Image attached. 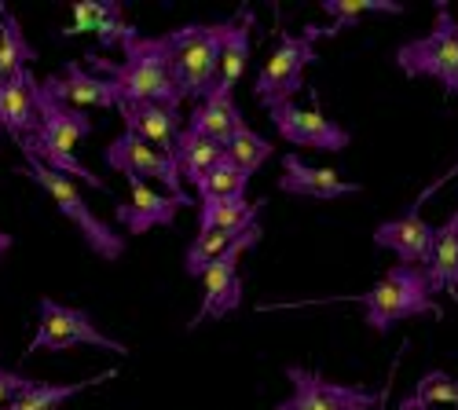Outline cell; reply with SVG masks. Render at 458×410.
Masks as SVG:
<instances>
[{
	"label": "cell",
	"mask_w": 458,
	"mask_h": 410,
	"mask_svg": "<svg viewBox=\"0 0 458 410\" xmlns=\"http://www.w3.org/2000/svg\"><path fill=\"white\" fill-rule=\"evenodd\" d=\"M118 378V370H99L96 378H85V381H73V385H45V381H30L15 403L8 410H59L63 403H70L73 396H81L89 389H99L103 381H114Z\"/></svg>",
	"instance_id": "7402d4cb"
},
{
	"label": "cell",
	"mask_w": 458,
	"mask_h": 410,
	"mask_svg": "<svg viewBox=\"0 0 458 410\" xmlns=\"http://www.w3.org/2000/svg\"><path fill=\"white\" fill-rule=\"evenodd\" d=\"M118 114H122V125L125 132L147 139L150 146H158L162 155L176 158V146H180V136H183V118L180 110H169V106H158V103H118Z\"/></svg>",
	"instance_id": "9a60e30c"
},
{
	"label": "cell",
	"mask_w": 458,
	"mask_h": 410,
	"mask_svg": "<svg viewBox=\"0 0 458 410\" xmlns=\"http://www.w3.org/2000/svg\"><path fill=\"white\" fill-rule=\"evenodd\" d=\"M52 96H59L63 103H70V106H78V110H85V106H99V110H118V85L114 81H106V78H99V73H89L85 66H78V63H66V70L63 73H52V78H45L41 81Z\"/></svg>",
	"instance_id": "ac0fdd59"
},
{
	"label": "cell",
	"mask_w": 458,
	"mask_h": 410,
	"mask_svg": "<svg viewBox=\"0 0 458 410\" xmlns=\"http://www.w3.org/2000/svg\"><path fill=\"white\" fill-rule=\"evenodd\" d=\"M26 385H30V378L15 374V370H8V366H0V410H8Z\"/></svg>",
	"instance_id": "4dcf8cb0"
},
{
	"label": "cell",
	"mask_w": 458,
	"mask_h": 410,
	"mask_svg": "<svg viewBox=\"0 0 458 410\" xmlns=\"http://www.w3.org/2000/svg\"><path fill=\"white\" fill-rule=\"evenodd\" d=\"M393 59L407 78H433L451 99H458V19L447 12V4H437L433 29L403 41Z\"/></svg>",
	"instance_id": "52a82bcc"
},
{
	"label": "cell",
	"mask_w": 458,
	"mask_h": 410,
	"mask_svg": "<svg viewBox=\"0 0 458 410\" xmlns=\"http://www.w3.org/2000/svg\"><path fill=\"white\" fill-rule=\"evenodd\" d=\"M106 165L114 172H122L129 183H147V180H155L165 188V195L180 198L183 205H191V195L183 191V176H180V165L176 158L162 155L158 146H150L147 139L132 136V132H122V136H114L106 143Z\"/></svg>",
	"instance_id": "9c48e42d"
},
{
	"label": "cell",
	"mask_w": 458,
	"mask_h": 410,
	"mask_svg": "<svg viewBox=\"0 0 458 410\" xmlns=\"http://www.w3.org/2000/svg\"><path fill=\"white\" fill-rule=\"evenodd\" d=\"M199 198L202 202H213V198H246V191H250V172L246 169H239L232 158H220L213 169H209V176L199 183Z\"/></svg>",
	"instance_id": "f1b7e54d"
},
{
	"label": "cell",
	"mask_w": 458,
	"mask_h": 410,
	"mask_svg": "<svg viewBox=\"0 0 458 410\" xmlns=\"http://www.w3.org/2000/svg\"><path fill=\"white\" fill-rule=\"evenodd\" d=\"M257 242H260V223H253V228L232 246V253H224L202 275V305H199L195 319L187 322V330H199L209 319H224L235 308H242V272H239V264H242V253H250Z\"/></svg>",
	"instance_id": "8fae6325"
},
{
	"label": "cell",
	"mask_w": 458,
	"mask_h": 410,
	"mask_svg": "<svg viewBox=\"0 0 458 410\" xmlns=\"http://www.w3.org/2000/svg\"><path fill=\"white\" fill-rule=\"evenodd\" d=\"M454 176H458V165H451V169H447L444 176H437V180L429 183V188H426L422 195H418V198H414V205H411L407 213H418V209H422V205H426V202H429V198H433V195H437V191L444 188V183H447V180H454Z\"/></svg>",
	"instance_id": "1f68e13d"
},
{
	"label": "cell",
	"mask_w": 458,
	"mask_h": 410,
	"mask_svg": "<svg viewBox=\"0 0 458 410\" xmlns=\"http://www.w3.org/2000/svg\"><path fill=\"white\" fill-rule=\"evenodd\" d=\"M253 12H239L235 19H227V37H224V52H220V73H216V88L235 92V85L242 81V73L250 66V52H253Z\"/></svg>",
	"instance_id": "44dd1931"
},
{
	"label": "cell",
	"mask_w": 458,
	"mask_h": 410,
	"mask_svg": "<svg viewBox=\"0 0 458 410\" xmlns=\"http://www.w3.org/2000/svg\"><path fill=\"white\" fill-rule=\"evenodd\" d=\"M122 52H125L122 63L89 52V66H96L92 73H99V78L118 85V96L125 103H158V106H169V110L183 106V99L176 92V81L169 73V59H165L162 37H140V33H132V37H125V41H122Z\"/></svg>",
	"instance_id": "7a4b0ae2"
},
{
	"label": "cell",
	"mask_w": 458,
	"mask_h": 410,
	"mask_svg": "<svg viewBox=\"0 0 458 410\" xmlns=\"http://www.w3.org/2000/svg\"><path fill=\"white\" fill-rule=\"evenodd\" d=\"M99 348V352H110V356H129V345L103 333L92 315L85 308H70V305H59L52 297H41L37 305V333L33 341L26 345V356L33 352H70V348Z\"/></svg>",
	"instance_id": "ba28073f"
},
{
	"label": "cell",
	"mask_w": 458,
	"mask_h": 410,
	"mask_svg": "<svg viewBox=\"0 0 458 410\" xmlns=\"http://www.w3.org/2000/svg\"><path fill=\"white\" fill-rule=\"evenodd\" d=\"M396 410H458V378L444 374V370H429L418 381Z\"/></svg>",
	"instance_id": "d4e9b609"
},
{
	"label": "cell",
	"mask_w": 458,
	"mask_h": 410,
	"mask_svg": "<svg viewBox=\"0 0 458 410\" xmlns=\"http://www.w3.org/2000/svg\"><path fill=\"white\" fill-rule=\"evenodd\" d=\"M41 129V114H37V78L33 70H19L8 81H0V132L8 139L22 143Z\"/></svg>",
	"instance_id": "2e32d148"
},
{
	"label": "cell",
	"mask_w": 458,
	"mask_h": 410,
	"mask_svg": "<svg viewBox=\"0 0 458 410\" xmlns=\"http://www.w3.org/2000/svg\"><path fill=\"white\" fill-rule=\"evenodd\" d=\"M264 202L250 198H213L199 205V231H246L257 223Z\"/></svg>",
	"instance_id": "603a6c76"
},
{
	"label": "cell",
	"mask_w": 458,
	"mask_h": 410,
	"mask_svg": "<svg viewBox=\"0 0 458 410\" xmlns=\"http://www.w3.org/2000/svg\"><path fill=\"white\" fill-rule=\"evenodd\" d=\"M224 37H227V22H187L180 29L162 33L169 73L183 103H199L213 92Z\"/></svg>",
	"instance_id": "3957f363"
},
{
	"label": "cell",
	"mask_w": 458,
	"mask_h": 410,
	"mask_svg": "<svg viewBox=\"0 0 458 410\" xmlns=\"http://www.w3.org/2000/svg\"><path fill=\"white\" fill-rule=\"evenodd\" d=\"M224 151H227V158H232L239 169H246V172L253 176V172H257L264 162H268V158L276 155V146H272L268 139H264V136H257V132L246 125V129H242V132H239L232 143L224 146Z\"/></svg>",
	"instance_id": "f546056e"
},
{
	"label": "cell",
	"mask_w": 458,
	"mask_h": 410,
	"mask_svg": "<svg viewBox=\"0 0 458 410\" xmlns=\"http://www.w3.org/2000/svg\"><path fill=\"white\" fill-rule=\"evenodd\" d=\"M187 129L213 139V143H220V146H227L246 129V118H242V110L235 103V92H224V88L213 85V92L206 99H199L195 106H191Z\"/></svg>",
	"instance_id": "d6986e66"
},
{
	"label": "cell",
	"mask_w": 458,
	"mask_h": 410,
	"mask_svg": "<svg viewBox=\"0 0 458 410\" xmlns=\"http://www.w3.org/2000/svg\"><path fill=\"white\" fill-rule=\"evenodd\" d=\"M183 209L187 205L165 191H155V188H147V183H129V202H118L114 220H118L129 235H143L150 228H173Z\"/></svg>",
	"instance_id": "5bb4252c"
},
{
	"label": "cell",
	"mask_w": 458,
	"mask_h": 410,
	"mask_svg": "<svg viewBox=\"0 0 458 410\" xmlns=\"http://www.w3.org/2000/svg\"><path fill=\"white\" fill-rule=\"evenodd\" d=\"M323 37L319 26H304L301 33H279V41L268 55V63L260 66L257 81H253V96L268 114L272 106L293 103V96H301L304 88V70H309L319 55H316V41Z\"/></svg>",
	"instance_id": "8992f818"
},
{
	"label": "cell",
	"mask_w": 458,
	"mask_h": 410,
	"mask_svg": "<svg viewBox=\"0 0 458 410\" xmlns=\"http://www.w3.org/2000/svg\"><path fill=\"white\" fill-rule=\"evenodd\" d=\"M433 242H437V228L418 213H403V216L386 220L374 228V246L396 253V260L407 268H426Z\"/></svg>",
	"instance_id": "4fadbf2b"
},
{
	"label": "cell",
	"mask_w": 458,
	"mask_h": 410,
	"mask_svg": "<svg viewBox=\"0 0 458 410\" xmlns=\"http://www.w3.org/2000/svg\"><path fill=\"white\" fill-rule=\"evenodd\" d=\"M19 172L30 176L37 188H41V191L52 198V205L73 223V228L81 231V238L89 242V249H92L96 256H103V260H122V256H125V235H122L118 228H110L103 216L92 213V205L85 202V195L78 191V183H73L70 176L52 172L48 165L33 162V158H22Z\"/></svg>",
	"instance_id": "5b68a950"
},
{
	"label": "cell",
	"mask_w": 458,
	"mask_h": 410,
	"mask_svg": "<svg viewBox=\"0 0 458 410\" xmlns=\"http://www.w3.org/2000/svg\"><path fill=\"white\" fill-rule=\"evenodd\" d=\"M250 231V228H246ZM246 231H199L195 242L183 253V275L187 279H202L224 253H232V246L246 235Z\"/></svg>",
	"instance_id": "4316f807"
},
{
	"label": "cell",
	"mask_w": 458,
	"mask_h": 410,
	"mask_svg": "<svg viewBox=\"0 0 458 410\" xmlns=\"http://www.w3.org/2000/svg\"><path fill=\"white\" fill-rule=\"evenodd\" d=\"M290 381V396L276 410H374L381 403V392H370L363 385H341L327 381L316 370L304 366H283Z\"/></svg>",
	"instance_id": "30bf717a"
},
{
	"label": "cell",
	"mask_w": 458,
	"mask_h": 410,
	"mask_svg": "<svg viewBox=\"0 0 458 410\" xmlns=\"http://www.w3.org/2000/svg\"><path fill=\"white\" fill-rule=\"evenodd\" d=\"M319 8L330 15V26H319L323 37H337L341 29L356 26L363 15H403L400 0H323Z\"/></svg>",
	"instance_id": "484cf974"
},
{
	"label": "cell",
	"mask_w": 458,
	"mask_h": 410,
	"mask_svg": "<svg viewBox=\"0 0 458 410\" xmlns=\"http://www.w3.org/2000/svg\"><path fill=\"white\" fill-rule=\"evenodd\" d=\"M279 191L297 195V198H312V202H337V198H345V195H360V183L341 180L330 169H316L309 162H301L297 155H283Z\"/></svg>",
	"instance_id": "e0dca14e"
},
{
	"label": "cell",
	"mask_w": 458,
	"mask_h": 410,
	"mask_svg": "<svg viewBox=\"0 0 458 410\" xmlns=\"http://www.w3.org/2000/svg\"><path fill=\"white\" fill-rule=\"evenodd\" d=\"M227 151L220 143H213V139H206V136H199V132H191V129H183V136H180V146H176V165H180V176L187 180V183H199L209 176V169L224 158Z\"/></svg>",
	"instance_id": "cb8c5ba5"
},
{
	"label": "cell",
	"mask_w": 458,
	"mask_h": 410,
	"mask_svg": "<svg viewBox=\"0 0 458 410\" xmlns=\"http://www.w3.org/2000/svg\"><path fill=\"white\" fill-rule=\"evenodd\" d=\"M341 301H360L363 319L374 333H389L396 322L414 319V315H440V301L429 289V279L422 268L396 264L381 275L367 293L360 297H341Z\"/></svg>",
	"instance_id": "277c9868"
},
{
	"label": "cell",
	"mask_w": 458,
	"mask_h": 410,
	"mask_svg": "<svg viewBox=\"0 0 458 410\" xmlns=\"http://www.w3.org/2000/svg\"><path fill=\"white\" fill-rule=\"evenodd\" d=\"M422 272H426L433 293H447L458 305V209L437 228V242H433V253Z\"/></svg>",
	"instance_id": "ffe728a7"
},
{
	"label": "cell",
	"mask_w": 458,
	"mask_h": 410,
	"mask_svg": "<svg viewBox=\"0 0 458 410\" xmlns=\"http://www.w3.org/2000/svg\"><path fill=\"white\" fill-rule=\"evenodd\" d=\"M268 118L276 125V132L293 143V146H312V151H327V155H337L345 151L352 143L349 129L337 125L330 118H323L316 106H301V103H283V106H272Z\"/></svg>",
	"instance_id": "7c38bea8"
},
{
	"label": "cell",
	"mask_w": 458,
	"mask_h": 410,
	"mask_svg": "<svg viewBox=\"0 0 458 410\" xmlns=\"http://www.w3.org/2000/svg\"><path fill=\"white\" fill-rule=\"evenodd\" d=\"M37 114H41V129H37L33 136H26L22 143H15L22 151V158L41 162L52 172H63L70 180H81V183H89V188H96L99 195H110L106 183L85 162H78V155H73V146L92 132V118L85 114V110L63 103L45 85H37Z\"/></svg>",
	"instance_id": "6da1fadb"
},
{
	"label": "cell",
	"mask_w": 458,
	"mask_h": 410,
	"mask_svg": "<svg viewBox=\"0 0 458 410\" xmlns=\"http://www.w3.org/2000/svg\"><path fill=\"white\" fill-rule=\"evenodd\" d=\"M33 59H37V48L26 41L19 19L8 8H0V81H8L12 73L26 70Z\"/></svg>",
	"instance_id": "83f0119b"
},
{
	"label": "cell",
	"mask_w": 458,
	"mask_h": 410,
	"mask_svg": "<svg viewBox=\"0 0 458 410\" xmlns=\"http://www.w3.org/2000/svg\"><path fill=\"white\" fill-rule=\"evenodd\" d=\"M12 246H15V238H12V235H4V231H0V256H4V253H8Z\"/></svg>",
	"instance_id": "d6a6232c"
}]
</instances>
